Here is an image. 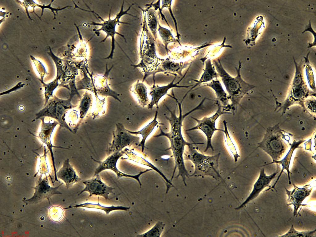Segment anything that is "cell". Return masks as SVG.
Returning a JSON list of instances; mask_svg holds the SVG:
<instances>
[{
  "instance_id": "1",
  "label": "cell",
  "mask_w": 316,
  "mask_h": 237,
  "mask_svg": "<svg viewBox=\"0 0 316 237\" xmlns=\"http://www.w3.org/2000/svg\"><path fill=\"white\" fill-rule=\"evenodd\" d=\"M177 102L179 109L178 117L176 115L175 111H172L167 108L170 112L171 116L169 117L166 116L165 117L170 125V131L168 133L164 132L163 131L160 126V133L154 136L159 137L163 136L167 137L169 139L170 146L166 150H170L172 151L175 164L171 181H172L176 170L177 169L178 173L176 178L181 176L184 185L186 186L187 185L185 180L187 177L189 178V175L185 167L183 156L185 146L190 145L192 143L187 142L183 137L181 128L184 118L182 114L181 103L179 102L178 101Z\"/></svg>"
},
{
  "instance_id": "2",
  "label": "cell",
  "mask_w": 316,
  "mask_h": 237,
  "mask_svg": "<svg viewBox=\"0 0 316 237\" xmlns=\"http://www.w3.org/2000/svg\"><path fill=\"white\" fill-rule=\"evenodd\" d=\"M216 70L225 85L228 94V98L231 103L224 108L227 111L231 112L233 115L236 113L239 102L243 96L255 86L244 81L241 77L240 70L241 62L239 61L238 68H235L237 72L236 76L233 77L230 75L223 68L219 60H214Z\"/></svg>"
},
{
  "instance_id": "3",
  "label": "cell",
  "mask_w": 316,
  "mask_h": 237,
  "mask_svg": "<svg viewBox=\"0 0 316 237\" xmlns=\"http://www.w3.org/2000/svg\"><path fill=\"white\" fill-rule=\"evenodd\" d=\"M203 142L193 143L187 146L185 150L184 160H189L193 163L194 171L190 175L191 177L210 176L216 180H222L218 170L219 160L221 153L214 155H207L198 151V148L193 145L204 144Z\"/></svg>"
},
{
  "instance_id": "4",
  "label": "cell",
  "mask_w": 316,
  "mask_h": 237,
  "mask_svg": "<svg viewBox=\"0 0 316 237\" xmlns=\"http://www.w3.org/2000/svg\"><path fill=\"white\" fill-rule=\"evenodd\" d=\"M277 124L266 130L262 140L258 143L260 148L270 156L272 162L279 160L287 150L288 146L285 141H289V138L284 133Z\"/></svg>"
},
{
  "instance_id": "5",
  "label": "cell",
  "mask_w": 316,
  "mask_h": 237,
  "mask_svg": "<svg viewBox=\"0 0 316 237\" xmlns=\"http://www.w3.org/2000/svg\"><path fill=\"white\" fill-rule=\"evenodd\" d=\"M124 4V1H123L120 11L116 15L115 17L113 19H111V8L110 11L108 19L106 20L103 19L98 15L93 10H88L82 8L81 9V10H83L90 12L96 15L98 18L102 21V22L101 23L92 22L91 23L87 24V25L98 26L101 27L99 29L95 30H93V31L96 35H98V33L100 31H103L106 33V37L100 43L104 42L109 37H110L111 38V43L110 53L108 56L104 58L105 59H113L114 50L115 49V42L116 41L115 39V35H117L121 36L124 39L126 42H127L126 39L124 35L117 31L116 30V26L117 24H118L119 25V23L130 24L127 23L120 21V19L121 17L124 15H127L137 18V17L129 14L127 12L130 10L131 7L134 5V4H132L131 5L129 6L127 10L125 11L123 10Z\"/></svg>"
},
{
  "instance_id": "6",
  "label": "cell",
  "mask_w": 316,
  "mask_h": 237,
  "mask_svg": "<svg viewBox=\"0 0 316 237\" xmlns=\"http://www.w3.org/2000/svg\"><path fill=\"white\" fill-rule=\"evenodd\" d=\"M217 109L215 113L210 117L205 116L201 119L191 117L197 123L195 126L186 130L187 131L195 130H199L205 135L206 139V147L204 152H206L210 149L212 151H214V149L212 144V140L213 136L216 131L223 132V129H218L216 127V123L217 119L221 115L224 114H232L231 112H227L225 109L223 108L220 103L216 101Z\"/></svg>"
},
{
  "instance_id": "7",
  "label": "cell",
  "mask_w": 316,
  "mask_h": 237,
  "mask_svg": "<svg viewBox=\"0 0 316 237\" xmlns=\"http://www.w3.org/2000/svg\"><path fill=\"white\" fill-rule=\"evenodd\" d=\"M140 139V137L130 133L122 123H116V129L113 132L112 140L107 148L106 154L108 156L127 147H138Z\"/></svg>"
},
{
  "instance_id": "8",
  "label": "cell",
  "mask_w": 316,
  "mask_h": 237,
  "mask_svg": "<svg viewBox=\"0 0 316 237\" xmlns=\"http://www.w3.org/2000/svg\"><path fill=\"white\" fill-rule=\"evenodd\" d=\"M127 148H126L122 150L114 152L102 161H99L92 158V159L98 164V166L95 170L93 176L99 174L100 173L106 170H110L113 171L116 175L117 178L123 177H130L136 180L140 186L142 185L139 179V177L143 174L152 170V169H147L140 172L135 175H131L124 173L119 170L117 167V164L118 160L121 158L127 151Z\"/></svg>"
},
{
  "instance_id": "9",
  "label": "cell",
  "mask_w": 316,
  "mask_h": 237,
  "mask_svg": "<svg viewBox=\"0 0 316 237\" xmlns=\"http://www.w3.org/2000/svg\"><path fill=\"white\" fill-rule=\"evenodd\" d=\"M294 62L296 66L295 74L289 91V95L287 100L284 102V103L287 102L285 105L289 102V107L293 104L297 103L300 101L302 102V100L306 96L308 95L309 93L306 84L304 81L301 63L299 64L295 61Z\"/></svg>"
},
{
  "instance_id": "10",
  "label": "cell",
  "mask_w": 316,
  "mask_h": 237,
  "mask_svg": "<svg viewBox=\"0 0 316 237\" xmlns=\"http://www.w3.org/2000/svg\"><path fill=\"white\" fill-rule=\"evenodd\" d=\"M276 164L277 168L276 171L269 175L266 174L264 168L260 169L259 177L254 184L251 192L244 201L239 206L235 208V210H238L244 208L250 202L256 198L265 188L268 187L266 191L269 190L271 187L270 185L271 182L281 171L279 165L277 164Z\"/></svg>"
},
{
  "instance_id": "11",
  "label": "cell",
  "mask_w": 316,
  "mask_h": 237,
  "mask_svg": "<svg viewBox=\"0 0 316 237\" xmlns=\"http://www.w3.org/2000/svg\"><path fill=\"white\" fill-rule=\"evenodd\" d=\"M62 184V183L55 187H52L48 184L47 178L42 179L41 176L36 185L33 188L35 189L33 196L30 198L23 200V201L26 204L36 203L45 199H48L54 194H62L57 189Z\"/></svg>"
},
{
  "instance_id": "12",
  "label": "cell",
  "mask_w": 316,
  "mask_h": 237,
  "mask_svg": "<svg viewBox=\"0 0 316 237\" xmlns=\"http://www.w3.org/2000/svg\"><path fill=\"white\" fill-rule=\"evenodd\" d=\"M85 185V187L78 195L86 191L89 193V197L92 196H100L103 197L106 199H109V195L113 193L114 188L108 186L103 182L99 174H97L89 179L83 182Z\"/></svg>"
},
{
  "instance_id": "13",
  "label": "cell",
  "mask_w": 316,
  "mask_h": 237,
  "mask_svg": "<svg viewBox=\"0 0 316 237\" xmlns=\"http://www.w3.org/2000/svg\"><path fill=\"white\" fill-rule=\"evenodd\" d=\"M293 189L289 190L285 188L286 194L288 196L287 205H293L294 207L293 216H297L298 210L301 206H307L302 204L305 198L309 196L312 188H309V185H306L302 188H299L293 183Z\"/></svg>"
},
{
  "instance_id": "14",
  "label": "cell",
  "mask_w": 316,
  "mask_h": 237,
  "mask_svg": "<svg viewBox=\"0 0 316 237\" xmlns=\"http://www.w3.org/2000/svg\"><path fill=\"white\" fill-rule=\"evenodd\" d=\"M177 82L174 83L176 77H175L172 81L168 85L160 86L157 84H153L152 86L150 88L149 93L151 96V99L149 103L147 106L148 109H152L154 106L156 105L157 109H158V102L161 98L165 95L169 96L168 94V90L173 88H186L193 86L194 85H178L185 76V74Z\"/></svg>"
},
{
  "instance_id": "15",
  "label": "cell",
  "mask_w": 316,
  "mask_h": 237,
  "mask_svg": "<svg viewBox=\"0 0 316 237\" xmlns=\"http://www.w3.org/2000/svg\"><path fill=\"white\" fill-rule=\"evenodd\" d=\"M56 177L62 180L68 188L78 182L81 180L73 166L70 164L69 159H67L64 162L62 167L56 173Z\"/></svg>"
},
{
  "instance_id": "16",
  "label": "cell",
  "mask_w": 316,
  "mask_h": 237,
  "mask_svg": "<svg viewBox=\"0 0 316 237\" xmlns=\"http://www.w3.org/2000/svg\"><path fill=\"white\" fill-rule=\"evenodd\" d=\"M187 64L182 62L173 61L168 58L160 59L155 74L163 73L165 74L173 75L175 77L177 75L182 76V71L186 67Z\"/></svg>"
},
{
  "instance_id": "17",
  "label": "cell",
  "mask_w": 316,
  "mask_h": 237,
  "mask_svg": "<svg viewBox=\"0 0 316 237\" xmlns=\"http://www.w3.org/2000/svg\"><path fill=\"white\" fill-rule=\"evenodd\" d=\"M305 141V140H301L298 141H293L292 143H290L289 145H290V147L289 150L286 155L282 159L280 160H279L277 161L271 162L270 163L265 165H266L270 164L276 163V164H278L279 165L281 164L282 166V169L281 171V172L279 175L278 177L275 182L273 185L271 187L269 190L272 189H275V187L276 184L279 180L284 170H285L287 172L289 180V183L290 185L292 183L291 181L290 175V174H292V173L290 172L289 170V167L292 157L294 150L296 148L300 147L299 145Z\"/></svg>"
},
{
  "instance_id": "18",
  "label": "cell",
  "mask_w": 316,
  "mask_h": 237,
  "mask_svg": "<svg viewBox=\"0 0 316 237\" xmlns=\"http://www.w3.org/2000/svg\"><path fill=\"white\" fill-rule=\"evenodd\" d=\"M203 71L204 72L199 80L192 79L196 83L194 85L191 89L185 94L181 102H182L186 97L188 94L192 89L200 85L201 84L211 81L214 80V78L217 79V78L219 77L218 73L215 70L214 67L213 66L210 59H208L206 61L205 68Z\"/></svg>"
},
{
  "instance_id": "19",
  "label": "cell",
  "mask_w": 316,
  "mask_h": 237,
  "mask_svg": "<svg viewBox=\"0 0 316 237\" xmlns=\"http://www.w3.org/2000/svg\"><path fill=\"white\" fill-rule=\"evenodd\" d=\"M202 85V87H210L214 91L216 97V101L220 103L222 107H226L230 104L228 96L224 90L219 80H213L209 83H204Z\"/></svg>"
},
{
  "instance_id": "20",
  "label": "cell",
  "mask_w": 316,
  "mask_h": 237,
  "mask_svg": "<svg viewBox=\"0 0 316 237\" xmlns=\"http://www.w3.org/2000/svg\"><path fill=\"white\" fill-rule=\"evenodd\" d=\"M138 100V104L143 107L148 106L150 102L148 96L147 89L145 85L137 80L130 88Z\"/></svg>"
},
{
  "instance_id": "21",
  "label": "cell",
  "mask_w": 316,
  "mask_h": 237,
  "mask_svg": "<svg viewBox=\"0 0 316 237\" xmlns=\"http://www.w3.org/2000/svg\"><path fill=\"white\" fill-rule=\"evenodd\" d=\"M224 135V143L226 148L230 155L232 156L235 162H236L240 157L237 145L231 137L228 130L227 123L225 120L223 121Z\"/></svg>"
},
{
  "instance_id": "22",
  "label": "cell",
  "mask_w": 316,
  "mask_h": 237,
  "mask_svg": "<svg viewBox=\"0 0 316 237\" xmlns=\"http://www.w3.org/2000/svg\"><path fill=\"white\" fill-rule=\"evenodd\" d=\"M158 111L156 110L155 112L153 119L139 131H133L128 130L131 134L137 135H140L142 137V139L139 143L138 147H140L142 149V151H144L145 147V141L147 138L153 131L155 127L158 125H163V124L160 123L157 120Z\"/></svg>"
},
{
  "instance_id": "23",
  "label": "cell",
  "mask_w": 316,
  "mask_h": 237,
  "mask_svg": "<svg viewBox=\"0 0 316 237\" xmlns=\"http://www.w3.org/2000/svg\"><path fill=\"white\" fill-rule=\"evenodd\" d=\"M89 91H86L81 98L77 107L79 111L80 117L82 121L91 110L94 101V97Z\"/></svg>"
},
{
  "instance_id": "24",
  "label": "cell",
  "mask_w": 316,
  "mask_h": 237,
  "mask_svg": "<svg viewBox=\"0 0 316 237\" xmlns=\"http://www.w3.org/2000/svg\"><path fill=\"white\" fill-rule=\"evenodd\" d=\"M65 120L70 131L75 133L82 122L77 108H73L66 113Z\"/></svg>"
},
{
  "instance_id": "25",
  "label": "cell",
  "mask_w": 316,
  "mask_h": 237,
  "mask_svg": "<svg viewBox=\"0 0 316 237\" xmlns=\"http://www.w3.org/2000/svg\"><path fill=\"white\" fill-rule=\"evenodd\" d=\"M95 99L91 110L93 119L99 118L104 115L107 110V101L106 97L95 94Z\"/></svg>"
},
{
  "instance_id": "26",
  "label": "cell",
  "mask_w": 316,
  "mask_h": 237,
  "mask_svg": "<svg viewBox=\"0 0 316 237\" xmlns=\"http://www.w3.org/2000/svg\"><path fill=\"white\" fill-rule=\"evenodd\" d=\"M81 207L102 210L105 211L106 214H108L112 211L116 210L127 211L130 209V207H125L122 206H104L100 205L98 202L97 204L87 202L80 204H77L74 206L71 207V208H77Z\"/></svg>"
},
{
  "instance_id": "27",
  "label": "cell",
  "mask_w": 316,
  "mask_h": 237,
  "mask_svg": "<svg viewBox=\"0 0 316 237\" xmlns=\"http://www.w3.org/2000/svg\"><path fill=\"white\" fill-rule=\"evenodd\" d=\"M165 224L163 222H157L150 229L145 232L138 234V237H160L162 233Z\"/></svg>"
},
{
  "instance_id": "28",
  "label": "cell",
  "mask_w": 316,
  "mask_h": 237,
  "mask_svg": "<svg viewBox=\"0 0 316 237\" xmlns=\"http://www.w3.org/2000/svg\"><path fill=\"white\" fill-rule=\"evenodd\" d=\"M48 214L49 217L52 220L57 222L61 221L64 218L65 211L61 206L53 205L49 208Z\"/></svg>"
},
{
  "instance_id": "29",
  "label": "cell",
  "mask_w": 316,
  "mask_h": 237,
  "mask_svg": "<svg viewBox=\"0 0 316 237\" xmlns=\"http://www.w3.org/2000/svg\"><path fill=\"white\" fill-rule=\"evenodd\" d=\"M159 27L158 31L161 36L164 44L165 45V48L166 49L168 54V45L170 43L174 41L178 42L180 45L178 40H175V38L173 36L170 31L167 28L161 27L159 24Z\"/></svg>"
},
{
  "instance_id": "30",
  "label": "cell",
  "mask_w": 316,
  "mask_h": 237,
  "mask_svg": "<svg viewBox=\"0 0 316 237\" xmlns=\"http://www.w3.org/2000/svg\"><path fill=\"white\" fill-rule=\"evenodd\" d=\"M316 229L312 231H298L292 225L289 230L285 234L279 236V237H313L315 233Z\"/></svg>"
},
{
  "instance_id": "31",
  "label": "cell",
  "mask_w": 316,
  "mask_h": 237,
  "mask_svg": "<svg viewBox=\"0 0 316 237\" xmlns=\"http://www.w3.org/2000/svg\"><path fill=\"white\" fill-rule=\"evenodd\" d=\"M94 92L95 94H97L100 96L105 97L111 96L119 102H121L118 97L119 94L111 89L108 84L101 89L95 90Z\"/></svg>"
},
{
  "instance_id": "32",
  "label": "cell",
  "mask_w": 316,
  "mask_h": 237,
  "mask_svg": "<svg viewBox=\"0 0 316 237\" xmlns=\"http://www.w3.org/2000/svg\"><path fill=\"white\" fill-rule=\"evenodd\" d=\"M148 26L156 39V33L158 24L157 16L154 12L150 11L148 13Z\"/></svg>"
},
{
  "instance_id": "33",
  "label": "cell",
  "mask_w": 316,
  "mask_h": 237,
  "mask_svg": "<svg viewBox=\"0 0 316 237\" xmlns=\"http://www.w3.org/2000/svg\"><path fill=\"white\" fill-rule=\"evenodd\" d=\"M304 106L309 112L313 115H315L316 114V99L313 97L309 98L306 99L303 102Z\"/></svg>"
},
{
  "instance_id": "34",
  "label": "cell",
  "mask_w": 316,
  "mask_h": 237,
  "mask_svg": "<svg viewBox=\"0 0 316 237\" xmlns=\"http://www.w3.org/2000/svg\"><path fill=\"white\" fill-rule=\"evenodd\" d=\"M172 0H162L161 1L162 2V7H161V10H162L165 7L166 8H168V10H169V12L170 13L172 17V18L173 19V21H174V23H175V27H176V32H177V38H178V39L179 40V37H179V36H180V35H179V34L178 33V31L177 22L176 20L175 17H174V16L173 15V13L172 12V8H171V4H172Z\"/></svg>"
},
{
  "instance_id": "35",
  "label": "cell",
  "mask_w": 316,
  "mask_h": 237,
  "mask_svg": "<svg viewBox=\"0 0 316 237\" xmlns=\"http://www.w3.org/2000/svg\"><path fill=\"white\" fill-rule=\"evenodd\" d=\"M160 0H159L157 2H156V3H155L154 4H151L150 5H148L150 6H153L155 8V10H157V9H158L159 10V11L160 13V15H161L162 19L163 20H165V21L166 22L170 28L168 22L165 19L164 15L161 12L162 10H161V8H160Z\"/></svg>"
},
{
  "instance_id": "36",
  "label": "cell",
  "mask_w": 316,
  "mask_h": 237,
  "mask_svg": "<svg viewBox=\"0 0 316 237\" xmlns=\"http://www.w3.org/2000/svg\"><path fill=\"white\" fill-rule=\"evenodd\" d=\"M206 98H203V99L202 100V101L201 102L200 104L194 108H193L192 110H190L188 112L186 113L185 114L183 115V118H184L187 115H189L190 113L195 110H199L203 109V103L206 99Z\"/></svg>"
}]
</instances>
